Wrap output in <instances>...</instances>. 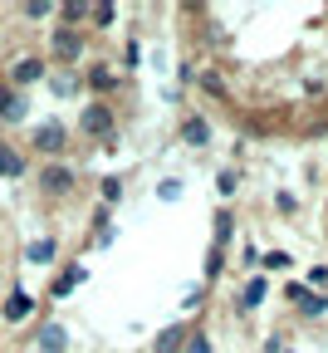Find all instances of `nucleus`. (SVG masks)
I'll return each instance as SVG.
<instances>
[{"label":"nucleus","instance_id":"dca6fc26","mask_svg":"<svg viewBox=\"0 0 328 353\" xmlns=\"http://www.w3.org/2000/svg\"><path fill=\"white\" fill-rule=\"evenodd\" d=\"M64 343H69V334H64L59 324H44V329H39V348H44V353H64Z\"/></svg>","mask_w":328,"mask_h":353},{"label":"nucleus","instance_id":"423d86ee","mask_svg":"<svg viewBox=\"0 0 328 353\" xmlns=\"http://www.w3.org/2000/svg\"><path fill=\"white\" fill-rule=\"evenodd\" d=\"M39 79H44V59H39V54H25V59L10 64V79H6V83L20 94V88H30V83H39Z\"/></svg>","mask_w":328,"mask_h":353},{"label":"nucleus","instance_id":"4468645a","mask_svg":"<svg viewBox=\"0 0 328 353\" xmlns=\"http://www.w3.org/2000/svg\"><path fill=\"white\" fill-rule=\"evenodd\" d=\"M265 294H269V285H265V275H255V280H245V290H240V314H250V309H260V304H265Z\"/></svg>","mask_w":328,"mask_h":353},{"label":"nucleus","instance_id":"20e7f679","mask_svg":"<svg viewBox=\"0 0 328 353\" xmlns=\"http://www.w3.org/2000/svg\"><path fill=\"white\" fill-rule=\"evenodd\" d=\"M30 148H34V152H44L50 162H59V152L69 148L64 123H44V128H34V132H30Z\"/></svg>","mask_w":328,"mask_h":353},{"label":"nucleus","instance_id":"f03ea898","mask_svg":"<svg viewBox=\"0 0 328 353\" xmlns=\"http://www.w3.org/2000/svg\"><path fill=\"white\" fill-rule=\"evenodd\" d=\"M83 50H88V34H83V30L54 25V34H50V59H59V64H74V59H83Z\"/></svg>","mask_w":328,"mask_h":353},{"label":"nucleus","instance_id":"9b49d317","mask_svg":"<svg viewBox=\"0 0 328 353\" xmlns=\"http://www.w3.org/2000/svg\"><path fill=\"white\" fill-rule=\"evenodd\" d=\"M30 309H34V299H30L25 290H10L6 309H0V319H6V324H25V319H30Z\"/></svg>","mask_w":328,"mask_h":353},{"label":"nucleus","instance_id":"5701e85b","mask_svg":"<svg viewBox=\"0 0 328 353\" xmlns=\"http://www.w3.org/2000/svg\"><path fill=\"white\" fill-rule=\"evenodd\" d=\"M99 192H103V201H108V206H113V201H118V196H123V176H108V182H103V187H99Z\"/></svg>","mask_w":328,"mask_h":353},{"label":"nucleus","instance_id":"f3484780","mask_svg":"<svg viewBox=\"0 0 328 353\" xmlns=\"http://www.w3.org/2000/svg\"><path fill=\"white\" fill-rule=\"evenodd\" d=\"M54 250H59L54 241H30V245H25V260H34V265H50V260H54Z\"/></svg>","mask_w":328,"mask_h":353},{"label":"nucleus","instance_id":"ddd939ff","mask_svg":"<svg viewBox=\"0 0 328 353\" xmlns=\"http://www.w3.org/2000/svg\"><path fill=\"white\" fill-rule=\"evenodd\" d=\"M20 118H25V99L0 79V123H20Z\"/></svg>","mask_w":328,"mask_h":353},{"label":"nucleus","instance_id":"a211bd4d","mask_svg":"<svg viewBox=\"0 0 328 353\" xmlns=\"http://www.w3.org/2000/svg\"><path fill=\"white\" fill-rule=\"evenodd\" d=\"M230 236H236V216L221 211V216H216V250H225V245H230Z\"/></svg>","mask_w":328,"mask_h":353},{"label":"nucleus","instance_id":"4be33fe9","mask_svg":"<svg viewBox=\"0 0 328 353\" xmlns=\"http://www.w3.org/2000/svg\"><path fill=\"white\" fill-rule=\"evenodd\" d=\"M88 20L103 30V25H113V20H118V10H113V6H93V15H88Z\"/></svg>","mask_w":328,"mask_h":353},{"label":"nucleus","instance_id":"a878e982","mask_svg":"<svg viewBox=\"0 0 328 353\" xmlns=\"http://www.w3.org/2000/svg\"><path fill=\"white\" fill-rule=\"evenodd\" d=\"M20 15H25V20H44V15H54V6H25Z\"/></svg>","mask_w":328,"mask_h":353},{"label":"nucleus","instance_id":"f8f14e48","mask_svg":"<svg viewBox=\"0 0 328 353\" xmlns=\"http://www.w3.org/2000/svg\"><path fill=\"white\" fill-rule=\"evenodd\" d=\"M181 143H192V148H206V143H211V128H206L201 113H186V118H181Z\"/></svg>","mask_w":328,"mask_h":353},{"label":"nucleus","instance_id":"412c9836","mask_svg":"<svg viewBox=\"0 0 328 353\" xmlns=\"http://www.w3.org/2000/svg\"><path fill=\"white\" fill-rule=\"evenodd\" d=\"M236 182H240V172H236V167H225V172H221V182H216L221 196H236Z\"/></svg>","mask_w":328,"mask_h":353},{"label":"nucleus","instance_id":"6e6552de","mask_svg":"<svg viewBox=\"0 0 328 353\" xmlns=\"http://www.w3.org/2000/svg\"><path fill=\"white\" fill-rule=\"evenodd\" d=\"M83 275H88V270H83L79 260H74V265H64V270L50 280V299H64V294H74V290L83 285Z\"/></svg>","mask_w":328,"mask_h":353},{"label":"nucleus","instance_id":"f257e3e1","mask_svg":"<svg viewBox=\"0 0 328 353\" xmlns=\"http://www.w3.org/2000/svg\"><path fill=\"white\" fill-rule=\"evenodd\" d=\"M113 128H118V113H113V103H108V99H93V103L79 113V132H83L88 143L113 138Z\"/></svg>","mask_w":328,"mask_h":353},{"label":"nucleus","instance_id":"2eb2a0df","mask_svg":"<svg viewBox=\"0 0 328 353\" xmlns=\"http://www.w3.org/2000/svg\"><path fill=\"white\" fill-rule=\"evenodd\" d=\"M54 15H59V25H69V30H79V25H83V20L93 15V6H83V0H69V6H59Z\"/></svg>","mask_w":328,"mask_h":353},{"label":"nucleus","instance_id":"39448f33","mask_svg":"<svg viewBox=\"0 0 328 353\" xmlns=\"http://www.w3.org/2000/svg\"><path fill=\"white\" fill-rule=\"evenodd\" d=\"M285 299H289V304L299 309V314H304V319H323V309H328V299H323L318 290H309V285H299V280H289V285H285Z\"/></svg>","mask_w":328,"mask_h":353},{"label":"nucleus","instance_id":"7ed1b4c3","mask_svg":"<svg viewBox=\"0 0 328 353\" xmlns=\"http://www.w3.org/2000/svg\"><path fill=\"white\" fill-rule=\"evenodd\" d=\"M34 182H39L44 196H54V201H59V196H69V192L79 187V176H74V167H64V162H44Z\"/></svg>","mask_w":328,"mask_h":353},{"label":"nucleus","instance_id":"9d476101","mask_svg":"<svg viewBox=\"0 0 328 353\" xmlns=\"http://www.w3.org/2000/svg\"><path fill=\"white\" fill-rule=\"evenodd\" d=\"M83 83L93 88V94H118V88H123V79H118L108 64H93V69L83 74Z\"/></svg>","mask_w":328,"mask_h":353},{"label":"nucleus","instance_id":"6ab92c4d","mask_svg":"<svg viewBox=\"0 0 328 353\" xmlns=\"http://www.w3.org/2000/svg\"><path fill=\"white\" fill-rule=\"evenodd\" d=\"M201 88H206L211 99H230V88H225V79H221L216 69H206V74H201Z\"/></svg>","mask_w":328,"mask_h":353},{"label":"nucleus","instance_id":"aec40b11","mask_svg":"<svg viewBox=\"0 0 328 353\" xmlns=\"http://www.w3.org/2000/svg\"><path fill=\"white\" fill-rule=\"evenodd\" d=\"M221 270H225V250H211V260H206V285H216Z\"/></svg>","mask_w":328,"mask_h":353},{"label":"nucleus","instance_id":"bb28decb","mask_svg":"<svg viewBox=\"0 0 328 353\" xmlns=\"http://www.w3.org/2000/svg\"><path fill=\"white\" fill-rule=\"evenodd\" d=\"M265 353H279V339H269V343H265Z\"/></svg>","mask_w":328,"mask_h":353},{"label":"nucleus","instance_id":"393cba45","mask_svg":"<svg viewBox=\"0 0 328 353\" xmlns=\"http://www.w3.org/2000/svg\"><path fill=\"white\" fill-rule=\"evenodd\" d=\"M328 285V265H314V270H309V290H323Z\"/></svg>","mask_w":328,"mask_h":353},{"label":"nucleus","instance_id":"1a4fd4ad","mask_svg":"<svg viewBox=\"0 0 328 353\" xmlns=\"http://www.w3.org/2000/svg\"><path fill=\"white\" fill-rule=\"evenodd\" d=\"M25 172H30V157L20 148H10V143H0V176L15 182V176H25Z\"/></svg>","mask_w":328,"mask_h":353},{"label":"nucleus","instance_id":"b1692460","mask_svg":"<svg viewBox=\"0 0 328 353\" xmlns=\"http://www.w3.org/2000/svg\"><path fill=\"white\" fill-rule=\"evenodd\" d=\"M186 353H211V339L201 329H192V339H186Z\"/></svg>","mask_w":328,"mask_h":353},{"label":"nucleus","instance_id":"0eeeda50","mask_svg":"<svg viewBox=\"0 0 328 353\" xmlns=\"http://www.w3.org/2000/svg\"><path fill=\"white\" fill-rule=\"evenodd\" d=\"M192 329H196V324H186V319H181V324H167V329L157 334L152 353H181V348H186V339H192Z\"/></svg>","mask_w":328,"mask_h":353}]
</instances>
